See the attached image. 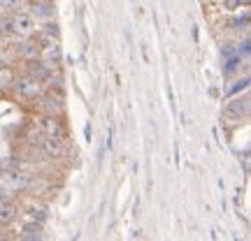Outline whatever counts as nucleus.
<instances>
[{
    "label": "nucleus",
    "instance_id": "f257e3e1",
    "mask_svg": "<svg viewBox=\"0 0 251 241\" xmlns=\"http://www.w3.org/2000/svg\"><path fill=\"white\" fill-rule=\"evenodd\" d=\"M45 81H40L37 77L28 74V72H17V79H14V86L9 90V95L21 102V105H35L37 98L45 93Z\"/></svg>",
    "mask_w": 251,
    "mask_h": 241
},
{
    "label": "nucleus",
    "instance_id": "f03ea898",
    "mask_svg": "<svg viewBox=\"0 0 251 241\" xmlns=\"http://www.w3.org/2000/svg\"><path fill=\"white\" fill-rule=\"evenodd\" d=\"M33 107L37 109V114H45V116H63L65 114V93L63 88H45V93L37 98Z\"/></svg>",
    "mask_w": 251,
    "mask_h": 241
},
{
    "label": "nucleus",
    "instance_id": "7ed1b4c3",
    "mask_svg": "<svg viewBox=\"0 0 251 241\" xmlns=\"http://www.w3.org/2000/svg\"><path fill=\"white\" fill-rule=\"evenodd\" d=\"M12 26H14V37H17V40H21V37H33V35H37V30H40V23L30 17L28 9L12 12Z\"/></svg>",
    "mask_w": 251,
    "mask_h": 241
},
{
    "label": "nucleus",
    "instance_id": "20e7f679",
    "mask_svg": "<svg viewBox=\"0 0 251 241\" xmlns=\"http://www.w3.org/2000/svg\"><path fill=\"white\" fill-rule=\"evenodd\" d=\"M37 130H40L42 137H54V139H65L68 142V125H65L63 116H45V114H40Z\"/></svg>",
    "mask_w": 251,
    "mask_h": 241
},
{
    "label": "nucleus",
    "instance_id": "39448f33",
    "mask_svg": "<svg viewBox=\"0 0 251 241\" xmlns=\"http://www.w3.org/2000/svg\"><path fill=\"white\" fill-rule=\"evenodd\" d=\"M54 2L51 0H30V17L35 19L37 23H45V21H51L54 19Z\"/></svg>",
    "mask_w": 251,
    "mask_h": 241
},
{
    "label": "nucleus",
    "instance_id": "423d86ee",
    "mask_svg": "<svg viewBox=\"0 0 251 241\" xmlns=\"http://www.w3.org/2000/svg\"><path fill=\"white\" fill-rule=\"evenodd\" d=\"M19 216H21V209L17 202H12V199L0 202V227H9L12 223H17Z\"/></svg>",
    "mask_w": 251,
    "mask_h": 241
},
{
    "label": "nucleus",
    "instance_id": "0eeeda50",
    "mask_svg": "<svg viewBox=\"0 0 251 241\" xmlns=\"http://www.w3.org/2000/svg\"><path fill=\"white\" fill-rule=\"evenodd\" d=\"M17 65L14 63H7V65H0V95H9V90L14 86V79H17Z\"/></svg>",
    "mask_w": 251,
    "mask_h": 241
},
{
    "label": "nucleus",
    "instance_id": "6e6552de",
    "mask_svg": "<svg viewBox=\"0 0 251 241\" xmlns=\"http://www.w3.org/2000/svg\"><path fill=\"white\" fill-rule=\"evenodd\" d=\"M24 239H42V225L40 223H28L21 232Z\"/></svg>",
    "mask_w": 251,
    "mask_h": 241
},
{
    "label": "nucleus",
    "instance_id": "1a4fd4ad",
    "mask_svg": "<svg viewBox=\"0 0 251 241\" xmlns=\"http://www.w3.org/2000/svg\"><path fill=\"white\" fill-rule=\"evenodd\" d=\"M26 9V0H0V12H19Z\"/></svg>",
    "mask_w": 251,
    "mask_h": 241
}]
</instances>
